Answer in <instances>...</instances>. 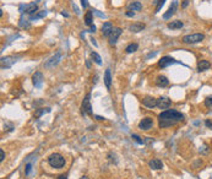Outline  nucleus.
<instances>
[{"label":"nucleus","instance_id":"39","mask_svg":"<svg viewBox=\"0 0 212 179\" xmlns=\"http://www.w3.org/2000/svg\"><path fill=\"white\" fill-rule=\"evenodd\" d=\"M72 7H74V10H75V12H76V14H77V15H80V10H79V9H77V6H76V5H75V4H72Z\"/></svg>","mask_w":212,"mask_h":179},{"label":"nucleus","instance_id":"19","mask_svg":"<svg viewBox=\"0 0 212 179\" xmlns=\"http://www.w3.org/2000/svg\"><path fill=\"white\" fill-rule=\"evenodd\" d=\"M183 26H184V23H183L181 21H179V20H175V21H172V22H169L167 27H168L169 30H179V28H183Z\"/></svg>","mask_w":212,"mask_h":179},{"label":"nucleus","instance_id":"5","mask_svg":"<svg viewBox=\"0 0 212 179\" xmlns=\"http://www.w3.org/2000/svg\"><path fill=\"white\" fill-rule=\"evenodd\" d=\"M60 59H61V53L58 52V53H55L53 56H51V58L44 63V68H46V69H52L54 66H56V65L59 64Z\"/></svg>","mask_w":212,"mask_h":179},{"label":"nucleus","instance_id":"35","mask_svg":"<svg viewBox=\"0 0 212 179\" xmlns=\"http://www.w3.org/2000/svg\"><path fill=\"white\" fill-rule=\"evenodd\" d=\"M92 11H93V14H96V15H97V16H100V17H103V19L106 17V15H104V14L98 12V10H92Z\"/></svg>","mask_w":212,"mask_h":179},{"label":"nucleus","instance_id":"11","mask_svg":"<svg viewBox=\"0 0 212 179\" xmlns=\"http://www.w3.org/2000/svg\"><path fill=\"white\" fill-rule=\"evenodd\" d=\"M43 80H44V77H43V74L41 71H36L32 76V82H33L35 87H41L43 84Z\"/></svg>","mask_w":212,"mask_h":179},{"label":"nucleus","instance_id":"29","mask_svg":"<svg viewBox=\"0 0 212 179\" xmlns=\"http://www.w3.org/2000/svg\"><path fill=\"white\" fill-rule=\"evenodd\" d=\"M131 139H132L134 141H136L137 144H140V145H144V144H145V140H142L140 136H137V135H135V134L131 135Z\"/></svg>","mask_w":212,"mask_h":179},{"label":"nucleus","instance_id":"15","mask_svg":"<svg viewBox=\"0 0 212 179\" xmlns=\"http://www.w3.org/2000/svg\"><path fill=\"white\" fill-rule=\"evenodd\" d=\"M114 27H113V25L110 23V22H104L103 25H102V36L103 37H109V35H110V32H112V30H113Z\"/></svg>","mask_w":212,"mask_h":179},{"label":"nucleus","instance_id":"17","mask_svg":"<svg viewBox=\"0 0 212 179\" xmlns=\"http://www.w3.org/2000/svg\"><path fill=\"white\" fill-rule=\"evenodd\" d=\"M156 85H157L158 87H167V86L169 85V80H168L165 76L159 75L158 77L156 79Z\"/></svg>","mask_w":212,"mask_h":179},{"label":"nucleus","instance_id":"24","mask_svg":"<svg viewBox=\"0 0 212 179\" xmlns=\"http://www.w3.org/2000/svg\"><path fill=\"white\" fill-rule=\"evenodd\" d=\"M46 15H47V11H46V10L38 11V12H36V15H32V16L30 17V21H36V20H38V19H43Z\"/></svg>","mask_w":212,"mask_h":179},{"label":"nucleus","instance_id":"1","mask_svg":"<svg viewBox=\"0 0 212 179\" xmlns=\"http://www.w3.org/2000/svg\"><path fill=\"white\" fill-rule=\"evenodd\" d=\"M183 120H184V114H181L180 112H178L175 109L164 110L158 115V125L161 129L173 127Z\"/></svg>","mask_w":212,"mask_h":179},{"label":"nucleus","instance_id":"41","mask_svg":"<svg viewBox=\"0 0 212 179\" xmlns=\"http://www.w3.org/2000/svg\"><path fill=\"white\" fill-rule=\"evenodd\" d=\"M90 41H91V42H92V44L95 45V47H97V42H96V40H93V38H91V40H90Z\"/></svg>","mask_w":212,"mask_h":179},{"label":"nucleus","instance_id":"21","mask_svg":"<svg viewBox=\"0 0 212 179\" xmlns=\"http://www.w3.org/2000/svg\"><path fill=\"white\" fill-rule=\"evenodd\" d=\"M85 23L87 26H92L93 25V11L92 10L86 12V15H85Z\"/></svg>","mask_w":212,"mask_h":179},{"label":"nucleus","instance_id":"27","mask_svg":"<svg viewBox=\"0 0 212 179\" xmlns=\"http://www.w3.org/2000/svg\"><path fill=\"white\" fill-rule=\"evenodd\" d=\"M49 112H51V108H41V109H38V110L36 112L35 117H36V118H39V117L43 115L44 113H49Z\"/></svg>","mask_w":212,"mask_h":179},{"label":"nucleus","instance_id":"30","mask_svg":"<svg viewBox=\"0 0 212 179\" xmlns=\"http://www.w3.org/2000/svg\"><path fill=\"white\" fill-rule=\"evenodd\" d=\"M205 107H207L209 109H212V96H209L205 99Z\"/></svg>","mask_w":212,"mask_h":179},{"label":"nucleus","instance_id":"2","mask_svg":"<svg viewBox=\"0 0 212 179\" xmlns=\"http://www.w3.org/2000/svg\"><path fill=\"white\" fill-rule=\"evenodd\" d=\"M48 163L52 168L55 169H60L65 166V158L60 155V153H52L49 157H48Z\"/></svg>","mask_w":212,"mask_h":179},{"label":"nucleus","instance_id":"10","mask_svg":"<svg viewBox=\"0 0 212 179\" xmlns=\"http://www.w3.org/2000/svg\"><path fill=\"white\" fill-rule=\"evenodd\" d=\"M177 9H178V0H173L172 4H170V6H169V9H168V11L163 14V19H164V20L170 19V17L175 14Z\"/></svg>","mask_w":212,"mask_h":179},{"label":"nucleus","instance_id":"18","mask_svg":"<svg viewBox=\"0 0 212 179\" xmlns=\"http://www.w3.org/2000/svg\"><path fill=\"white\" fill-rule=\"evenodd\" d=\"M211 68V63L207 60H200L198 63V71H205Z\"/></svg>","mask_w":212,"mask_h":179},{"label":"nucleus","instance_id":"31","mask_svg":"<svg viewBox=\"0 0 212 179\" xmlns=\"http://www.w3.org/2000/svg\"><path fill=\"white\" fill-rule=\"evenodd\" d=\"M164 2H165V0H158V1H157V6H156V11H155L156 14L159 12V10H161V9H162V6L164 5Z\"/></svg>","mask_w":212,"mask_h":179},{"label":"nucleus","instance_id":"12","mask_svg":"<svg viewBox=\"0 0 212 179\" xmlns=\"http://www.w3.org/2000/svg\"><path fill=\"white\" fill-rule=\"evenodd\" d=\"M170 104H172V101L168 97H159L157 99V107L159 109H167L170 107Z\"/></svg>","mask_w":212,"mask_h":179},{"label":"nucleus","instance_id":"44","mask_svg":"<svg viewBox=\"0 0 212 179\" xmlns=\"http://www.w3.org/2000/svg\"><path fill=\"white\" fill-rule=\"evenodd\" d=\"M61 15H63V16H65V17H69V14H66V12H64V11L61 12Z\"/></svg>","mask_w":212,"mask_h":179},{"label":"nucleus","instance_id":"36","mask_svg":"<svg viewBox=\"0 0 212 179\" xmlns=\"http://www.w3.org/2000/svg\"><path fill=\"white\" fill-rule=\"evenodd\" d=\"M81 5H82V7H84V9H86V7H87V5H88V4H87V0H81Z\"/></svg>","mask_w":212,"mask_h":179},{"label":"nucleus","instance_id":"23","mask_svg":"<svg viewBox=\"0 0 212 179\" xmlns=\"http://www.w3.org/2000/svg\"><path fill=\"white\" fill-rule=\"evenodd\" d=\"M141 9H142V4L140 1H132L129 5V10H131V11H140Z\"/></svg>","mask_w":212,"mask_h":179},{"label":"nucleus","instance_id":"13","mask_svg":"<svg viewBox=\"0 0 212 179\" xmlns=\"http://www.w3.org/2000/svg\"><path fill=\"white\" fill-rule=\"evenodd\" d=\"M18 56H5L1 58V68H10L12 64H15L17 61Z\"/></svg>","mask_w":212,"mask_h":179},{"label":"nucleus","instance_id":"4","mask_svg":"<svg viewBox=\"0 0 212 179\" xmlns=\"http://www.w3.org/2000/svg\"><path fill=\"white\" fill-rule=\"evenodd\" d=\"M91 94L87 93L81 104V114L82 115H92V107H91Z\"/></svg>","mask_w":212,"mask_h":179},{"label":"nucleus","instance_id":"6","mask_svg":"<svg viewBox=\"0 0 212 179\" xmlns=\"http://www.w3.org/2000/svg\"><path fill=\"white\" fill-rule=\"evenodd\" d=\"M20 11L21 12L25 11L27 15H35L36 12H38V5L36 2H31V4H27V5H21Z\"/></svg>","mask_w":212,"mask_h":179},{"label":"nucleus","instance_id":"22","mask_svg":"<svg viewBox=\"0 0 212 179\" xmlns=\"http://www.w3.org/2000/svg\"><path fill=\"white\" fill-rule=\"evenodd\" d=\"M104 84H106L107 89H110V85H112V76H110V69L108 68L104 73Z\"/></svg>","mask_w":212,"mask_h":179},{"label":"nucleus","instance_id":"7","mask_svg":"<svg viewBox=\"0 0 212 179\" xmlns=\"http://www.w3.org/2000/svg\"><path fill=\"white\" fill-rule=\"evenodd\" d=\"M123 33V31H121V28H119V27H114L113 30H112V32H110V35H109V44L110 45H114L115 43H116V41H118V38L120 37V35Z\"/></svg>","mask_w":212,"mask_h":179},{"label":"nucleus","instance_id":"26","mask_svg":"<svg viewBox=\"0 0 212 179\" xmlns=\"http://www.w3.org/2000/svg\"><path fill=\"white\" fill-rule=\"evenodd\" d=\"M91 58H92V60H93L96 64H98V65H101V64H102V59H101V56H100V54H98V53L92 52V53H91Z\"/></svg>","mask_w":212,"mask_h":179},{"label":"nucleus","instance_id":"42","mask_svg":"<svg viewBox=\"0 0 212 179\" xmlns=\"http://www.w3.org/2000/svg\"><path fill=\"white\" fill-rule=\"evenodd\" d=\"M58 179H67V177H66V176H64V174H61V176H59V177H58Z\"/></svg>","mask_w":212,"mask_h":179},{"label":"nucleus","instance_id":"8","mask_svg":"<svg viewBox=\"0 0 212 179\" xmlns=\"http://www.w3.org/2000/svg\"><path fill=\"white\" fill-rule=\"evenodd\" d=\"M152 127H153V119L150 117L141 119L139 123V129H141V130H150V129H152Z\"/></svg>","mask_w":212,"mask_h":179},{"label":"nucleus","instance_id":"43","mask_svg":"<svg viewBox=\"0 0 212 179\" xmlns=\"http://www.w3.org/2000/svg\"><path fill=\"white\" fill-rule=\"evenodd\" d=\"M96 119H97V120H104V118H102V117H98V115H96Z\"/></svg>","mask_w":212,"mask_h":179},{"label":"nucleus","instance_id":"40","mask_svg":"<svg viewBox=\"0 0 212 179\" xmlns=\"http://www.w3.org/2000/svg\"><path fill=\"white\" fill-rule=\"evenodd\" d=\"M88 32H96V26H95V25H92V26H91V28H90V31H88Z\"/></svg>","mask_w":212,"mask_h":179},{"label":"nucleus","instance_id":"37","mask_svg":"<svg viewBox=\"0 0 212 179\" xmlns=\"http://www.w3.org/2000/svg\"><path fill=\"white\" fill-rule=\"evenodd\" d=\"M205 125H206L207 128H210V129H212V123L210 122V120H206V122H205Z\"/></svg>","mask_w":212,"mask_h":179},{"label":"nucleus","instance_id":"14","mask_svg":"<svg viewBox=\"0 0 212 179\" xmlns=\"http://www.w3.org/2000/svg\"><path fill=\"white\" fill-rule=\"evenodd\" d=\"M142 104L147 108H155V107H157V99L151 97V96H146L142 99Z\"/></svg>","mask_w":212,"mask_h":179},{"label":"nucleus","instance_id":"38","mask_svg":"<svg viewBox=\"0 0 212 179\" xmlns=\"http://www.w3.org/2000/svg\"><path fill=\"white\" fill-rule=\"evenodd\" d=\"M188 5H189V0H183V5H181V6H183V7L185 9V7L188 6Z\"/></svg>","mask_w":212,"mask_h":179},{"label":"nucleus","instance_id":"45","mask_svg":"<svg viewBox=\"0 0 212 179\" xmlns=\"http://www.w3.org/2000/svg\"><path fill=\"white\" fill-rule=\"evenodd\" d=\"M80 179H90V178H88V177H86V176H84V177H81Z\"/></svg>","mask_w":212,"mask_h":179},{"label":"nucleus","instance_id":"28","mask_svg":"<svg viewBox=\"0 0 212 179\" xmlns=\"http://www.w3.org/2000/svg\"><path fill=\"white\" fill-rule=\"evenodd\" d=\"M20 27H22V28H28V27H30V23L27 22L26 19H23V16H22L21 20H20Z\"/></svg>","mask_w":212,"mask_h":179},{"label":"nucleus","instance_id":"33","mask_svg":"<svg viewBox=\"0 0 212 179\" xmlns=\"http://www.w3.org/2000/svg\"><path fill=\"white\" fill-rule=\"evenodd\" d=\"M4 160H5V152H4V150L1 148V150H0V162H4Z\"/></svg>","mask_w":212,"mask_h":179},{"label":"nucleus","instance_id":"9","mask_svg":"<svg viewBox=\"0 0 212 179\" xmlns=\"http://www.w3.org/2000/svg\"><path fill=\"white\" fill-rule=\"evenodd\" d=\"M173 64H179V61H177L174 58H172V56H168V55H165V56H163L161 60L158 61V65L161 66V68H167V66H169V65H173Z\"/></svg>","mask_w":212,"mask_h":179},{"label":"nucleus","instance_id":"34","mask_svg":"<svg viewBox=\"0 0 212 179\" xmlns=\"http://www.w3.org/2000/svg\"><path fill=\"white\" fill-rule=\"evenodd\" d=\"M126 16H128V17H134V16H135V12L131 11V10H128V11H126Z\"/></svg>","mask_w":212,"mask_h":179},{"label":"nucleus","instance_id":"20","mask_svg":"<svg viewBox=\"0 0 212 179\" xmlns=\"http://www.w3.org/2000/svg\"><path fill=\"white\" fill-rule=\"evenodd\" d=\"M144 28H145V25H144L142 22H135V23H132V25L130 26V31H131V32H135V33L142 31Z\"/></svg>","mask_w":212,"mask_h":179},{"label":"nucleus","instance_id":"3","mask_svg":"<svg viewBox=\"0 0 212 179\" xmlns=\"http://www.w3.org/2000/svg\"><path fill=\"white\" fill-rule=\"evenodd\" d=\"M205 40V36L202 33H193V35H186L183 37V42L186 44H195L199 42H202Z\"/></svg>","mask_w":212,"mask_h":179},{"label":"nucleus","instance_id":"32","mask_svg":"<svg viewBox=\"0 0 212 179\" xmlns=\"http://www.w3.org/2000/svg\"><path fill=\"white\" fill-rule=\"evenodd\" d=\"M31 169H32V164H31V163H27L26 169H25V174H26V176H28V174L31 173Z\"/></svg>","mask_w":212,"mask_h":179},{"label":"nucleus","instance_id":"25","mask_svg":"<svg viewBox=\"0 0 212 179\" xmlns=\"http://www.w3.org/2000/svg\"><path fill=\"white\" fill-rule=\"evenodd\" d=\"M137 48H139V44H137V43H131V44H129L126 48H125V52H126L128 54H130V53L136 52Z\"/></svg>","mask_w":212,"mask_h":179},{"label":"nucleus","instance_id":"16","mask_svg":"<svg viewBox=\"0 0 212 179\" xmlns=\"http://www.w3.org/2000/svg\"><path fill=\"white\" fill-rule=\"evenodd\" d=\"M149 166H150L152 169H155V171H158V169H162V168H163V163H162V161L158 160V158L151 160V161L149 162Z\"/></svg>","mask_w":212,"mask_h":179}]
</instances>
